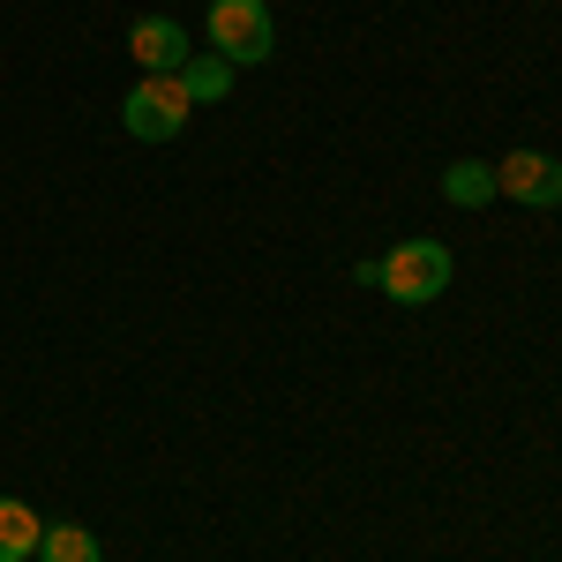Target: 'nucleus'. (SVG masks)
Here are the masks:
<instances>
[{
    "instance_id": "nucleus-9",
    "label": "nucleus",
    "mask_w": 562,
    "mask_h": 562,
    "mask_svg": "<svg viewBox=\"0 0 562 562\" xmlns=\"http://www.w3.org/2000/svg\"><path fill=\"white\" fill-rule=\"evenodd\" d=\"M180 90H188L195 105H211V98H225V90H233V68H225L217 53H188V68H180Z\"/></svg>"
},
{
    "instance_id": "nucleus-3",
    "label": "nucleus",
    "mask_w": 562,
    "mask_h": 562,
    "mask_svg": "<svg viewBox=\"0 0 562 562\" xmlns=\"http://www.w3.org/2000/svg\"><path fill=\"white\" fill-rule=\"evenodd\" d=\"M188 113H195V98L180 90V76H143V83L121 98V128H128L135 143H166V135H180Z\"/></svg>"
},
{
    "instance_id": "nucleus-6",
    "label": "nucleus",
    "mask_w": 562,
    "mask_h": 562,
    "mask_svg": "<svg viewBox=\"0 0 562 562\" xmlns=\"http://www.w3.org/2000/svg\"><path fill=\"white\" fill-rule=\"evenodd\" d=\"M38 540H45V518L23 495H0V562H31Z\"/></svg>"
},
{
    "instance_id": "nucleus-2",
    "label": "nucleus",
    "mask_w": 562,
    "mask_h": 562,
    "mask_svg": "<svg viewBox=\"0 0 562 562\" xmlns=\"http://www.w3.org/2000/svg\"><path fill=\"white\" fill-rule=\"evenodd\" d=\"M211 53L225 68H262L278 53V23L262 0H211Z\"/></svg>"
},
{
    "instance_id": "nucleus-7",
    "label": "nucleus",
    "mask_w": 562,
    "mask_h": 562,
    "mask_svg": "<svg viewBox=\"0 0 562 562\" xmlns=\"http://www.w3.org/2000/svg\"><path fill=\"white\" fill-rule=\"evenodd\" d=\"M442 195H450L458 211H480V203H495V166H480V158H458V166L442 173Z\"/></svg>"
},
{
    "instance_id": "nucleus-8",
    "label": "nucleus",
    "mask_w": 562,
    "mask_h": 562,
    "mask_svg": "<svg viewBox=\"0 0 562 562\" xmlns=\"http://www.w3.org/2000/svg\"><path fill=\"white\" fill-rule=\"evenodd\" d=\"M38 562H105V548H98V532H90V525H45Z\"/></svg>"
},
{
    "instance_id": "nucleus-1",
    "label": "nucleus",
    "mask_w": 562,
    "mask_h": 562,
    "mask_svg": "<svg viewBox=\"0 0 562 562\" xmlns=\"http://www.w3.org/2000/svg\"><path fill=\"white\" fill-rule=\"evenodd\" d=\"M360 285H383L397 307H428L450 293V248L442 240H397L390 256L360 262Z\"/></svg>"
},
{
    "instance_id": "nucleus-5",
    "label": "nucleus",
    "mask_w": 562,
    "mask_h": 562,
    "mask_svg": "<svg viewBox=\"0 0 562 562\" xmlns=\"http://www.w3.org/2000/svg\"><path fill=\"white\" fill-rule=\"evenodd\" d=\"M128 53H135L143 76H180L188 68V31H180L173 15H143L128 31Z\"/></svg>"
},
{
    "instance_id": "nucleus-4",
    "label": "nucleus",
    "mask_w": 562,
    "mask_h": 562,
    "mask_svg": "<svg viewBox=\"0 0 562 562\" xmlns=\"http://www.w3.org/2000/svg\"><path fill=\"white\" fill-rule=\"evenodd\" d=\"M495 195H510L525 211L562 203V158H548V150H510V158H495Z\"/></svg>"
}]
</instances>
